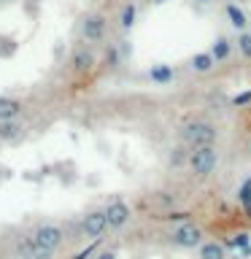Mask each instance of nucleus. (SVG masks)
Here are the masks:
<instances>
[{
    "instance_id": "1",
    "label": "nucleus",
    "mask_w": 251,
    "mask_h": 259,
    "mask_svg": "<svg viewBox=\"0 0 251 259\" xmlns=\"http://www.w3.org/2000/svg\"><path fill=\"white\" fill-rule=\"evenodd\" d=\"M216 127L205 119H189L178 127V143L189 151L202 149V146H216Z\"/></svg>"
},
{
    "instance_id": "2",
    "label": "nucleus",
    "mask_w": 251,
    "mask_h": 259,
    "mask_svg": "<svg viewBox=\"0 0 251 259\" xmlns=\"http://www.w3.org/2000/svg\"><path fill=\"white\" fill-rule=\"evenodd\" d=\"M30 238L35 240L40 248L57 254V251L65 246V240H68V232H65V227L57 224V222H38L35 227H32Z\"/></svg>"
},
{
    "instance_id": "3",
    "label": "nucleus",
    "mask_w": 251,
    "mask_h": 259,
    "mask_svg": "<svg viewBox=\"0 0 251 259\" xmlns=\"http://www.w3.org/2000/svg\"><path fill=\"white\" fill-rule=\"evenodd\" d=\"M78 32H81V40L84 46H97L108 38V16L103 11H89L81 16V24H78Z\"/></svg>"
},
{
    "instance_id": "4",
    "label": "nucleus",
    "mask_w": 251,
    "mask_h": 259,
    "mask_svg": "<svg viewBox=\"0 0 251 259\" xmlns=\"http://www.w3.org/2000/svg\"><path fill=\"white\" fill-rule=\"evenodd\" d=\"M219 167V151L216 146H202V149H194L189 154V170L194 178H208L214 176Z\"/></svg>"
},
{
    "instance_id": "5",
    "label": "nucleus",
    "mask_w": 251,
    "mask_h": 259,
    "mask_svg": "<svg viewBox=\"0 0 251 259\" xmlns=\"http://www.w3.org/2000/svg\"><path fill=\"white\" fill-rule=\"evenodd\" d=\"M170 243H173L176 248L192 251V248H200L202 243H205V232H202V227H197L194 222H184L170 232Z\"/></svg>"
},
{
    "instance_id": "6",
    "label": "nucleus",
    "mask_w": 251,
    "mask_h": 259,
    "mask_svg": "<svg viewBox=\"0 0 251 259\" xmlns=\"http://www.w3.org/2000/svg\"><path fill=\"white\" fill-rule=\"evenodd\" d=\"M81 235H84L87 240H103V235L108 232V219H105V210L103 208H92L87 210L84 216H81V224H78Z\"/></svg>"
},
{
    "instance_id": "7",
    "label": "nucleus",
    "mask_w": 251,
    "mask_h": 259,
    "mask_svg": "<svg viewBox=\"0 0 251 259\" xmlns=\"http://www.w3.org/2000/svg\"><path fill=\"white\" fill-rule=\"evenodd\" d=\"M103 210H105V219H108V230H113V232H121L130 222H133V208H130L121 197L111 200Z\"/></svg>"
},
{
    "instance_id": "8",
    "label": "nucleus",
    "mask_w": 251,
    "mask_h": 259,
    "mask_svg": "<svg viewBox=\"0 0 251 259\" xmlns=\"http://www.w3.org/2000/svg\"><path fill=\"white\" fill-rule=\"evenodd\" d=\"M70 70L76 73V76H87V73H92L95 70V65H97V54H95V49L92 46H76L73 49V54H70Z\"/></svg>"
},
{
    "instance_id": "9",
    "label": "nucleus",
    "mask_w": 251,
    "mask_h": 259,
    "mask_svg": "<svg viewBox=\"0 0 251 259\" xmlns=\"http://www.w3.org/2000/svg\"><path fill=\"white\" fill-rule=\"evenodd\" d=\"M14 254H16V259H57V254L40 248L30 235H22V238L14 240Z\"/></svg>"
},
{
    "instance_id": "10",
    "label": "nucleus",
    "mask_w": 251,
    "mask_h": 259,
    "mask_svg": "<svg viewBox=\"0 0 251 259\" xmlns=\"http://www.w3.org/2000/svg\"><path fill=\"white\" fill-rule=\"evenodd\" d=\"M146 78H149L154 87H170L176 81V68L173 65H165V62L151 65V68L146 70Z\"/></svg>"
},
{
    "instance_id": "11",
    "label": "nucleus",
    "mask_w": 251,
    "mask_h": 259,
    "mask_svg": "<svg viewBox=\"0 0 251 259\" xmlns=\"http://www.w3.org/2000/svg\"><path fill=\"white\" fill-rule=\"evenodd\" d=\"M224 14H227V19H230V24L238 32H248V14L243 11V8L235 3V0H230V3L224 6Z\"/></svg>"
},
{
    "instance_id": "12",
    "label": "nucleus",
    "mask_w": 251,
    "mask_h": 259,
    "mask_svg": "<svg viewBox=\"0 0 251 259\" xmlns=\"http://www.w3.org/2000/svg\"><path fill=\"white\" fill-rule=\"evenodd\" d=\"M189 70L192 73H200V76H205V73H214L216 70V60L211 52H197L189 57Z\"/></svg>"
},
{
    "instance_id": "13",
    "label": "nucleus",
    "mask_w": 251,
    "mask_h": 259,
    "mask_svg": "<svg viewBox=\"0 0 251 259\" xmlns=\"http://www.w3.org/2000/svg\"><path fill=\"white\" fill-rule=\"evenodd\" d=\"M211 54H214V60H216V65H222V62H227L232 57V52H235V40H230L227 35H219L214 44H211V49H208Z\"/></svg>"
},
{
    "instance_id": "14",
    "label": "nucleus",
    "mask_w": 251,
    "mask_h": 259,
    "mask_svg": "<svg viewBox=\"0 0 251 259\" xmlns=\"http://www.w3.org/2000/svg\"><path fill=\"white\" fill-rule=\"evenodd\" d=\"M24 121L14 119V121H0V143H16L24 135Z\"/></svg>"
},
{
    "instance_id": "15",
    "label": "nucleus",
    "mask_w": 251,
    "mask_h": 259,
    "mask_svg": "<svg viewBox=\"0 0 251 259\" xmlns=\"http://www.w3.org/2000/svg\"><path fill=\"white\" fill-rule=\"evenodd\" d=\"M22 113H24L22 100H16V97H0V121L22 119Z\"/></svg>"
},
{
    "instance_id": "16",
    "label": "nucleus",
    "mask_w": 251,
    "mask_h": 259,
    "mask_svg": "<svg viewBox=\"0 0 251 259\" xmlns=\"http://www.w3.org/2000/svg\"><path fill=\"white\" fill-rule=\"evenodd\" d=\"M197 259H230V256H227V248L219 240H205L197 248Z\"/></svg>"
},
{
    "instance_id": "17",
    "label": "nucleus",
    "mask_w": 251,
    "mask_h": 259,
    "mask_svg": "<svg viewBox=\"0 0 251 259\" xmlns=\"http://www.w3.org/2000/svg\"><path fill=\"white\" fill-rule=\"evenodd\" d=\"M189 149L186 146H181V143H176L173 149H170V154H168V165L173 167V170H181V167H189Z\"/></svg>"
},
{
    "instance_id": "18",
    "label": "nucleus",
    "mask_w": 251,
    "mask_h": 259,
    "mask_svg": "<svg viewBox=\"0 0 251 259\" xmlns=\"http://www.w3.org/2000/svg\"><path fill=\"white\" fill-rule=\"evenodd\" d=\"M135 22H138V6L135 3H124L119 8V27L124 32H130L135 27Z\"/></svg>"
},
{
    "instance_id": "19",
    "label": "nucleus",
    "mask_w": 251,
    "mask_h": 259,
    "mask_svg": "<svg viewBox=\"0 0 251 259\" xmlns=\"http://www.w3.org/2000/svg\"><path fill=\"white\" fill-rule=\"evenodd\" d=\"M227 248L238 251V254H251V232H235L227 238Z\"/></svg>"
},
{
    "instance_id": "20",
    "label": "nucleus",
    "mask_w": 251,
    "mask_h": 259,
    "mask_svg": "<svg viewBox=\"0 0 251 259\" xmlns=\"http://www.w3.org/2000/svg\"><path fill=\"white\" fill-rule=\"evenodd\" d=\"M235 49H238L246 60H251V32H238V38H235Z\"/></svg>"
},
{
    "instance_id": "21",
    "label": "nucleus",
    "mask_w": 251,
    "mask_h": 259,
    "mask_svg": "<svg viewBox=\"0 0 251 259\" xmlns=\"http://www.w3.org/2000/svg\"><path fill=\"white\" fill-rule=\"evenodd\" d=\"M238 200H240L243 208L251 205V176L243 178V184H240V189H238Z\"/></svg>"
},
{
    "instance_id": "22",
    "label": "nucleus",
    "mask_w": 251,
    "mask_h": 259,
    "mask_svg": "<svg viewBox=\"0 0 251 259\" xmlns=\"http://www.w3.org/2000/svg\"><path fill=\"white\" fill-rule=\"evenodd\" d=\"M232 105L235 108H240V105H251V89H243V92H238L232 97Z\"/></svg>"
},
{
    "instance_id": "23",
    "label": "nucleus",
    "mask_w": 251,
    "mask_h": 259,
    "mask_svg": "<svg viewBox=\"0 0 251 259\" xmlns=\"http://www.w3.org/2000/svg\"><path fill=\"white\" fill-rule=\"evenodd\" d=\"M95 259H119V256L113 254V251H97V254H95Z\"/></svg>"
},
{
    "instance_id": "24",
    "label": "nucleus",
    "mask_w": 251,
    "mask_h": 259,
    "mask_svg": "<svg viewBox=\"0 0 251 259\" xmlns=\"http://www.w3.org/2000/svg\"><path fill=\"white\" fill-rule=\"evenodd\" d=\"M192 3H197V6H211L214 0H192Z\"/></svg>"
},
{
    "instance_id": "25",
    "label": "nucleus",
    "mask_w": 251,
    "mask_h": 259,
    "mask_svg": "<svg viewBox=\"0 0 251 259\" xmlns=\"http://www.w3.org/2000/svg\"><path fill=\"white\" fill-rule=\"evenodd\" d=\"M151 6H165V3H170V0H149Z\"/></svg>"
},
{
    "instance_id": "26",
    "label": "nucleus",
    "mask_w": 251,
    "mask_h": 259,
    "mask_svg": "<svg viewBox=\"0 0 251 259\" xmlns=\"http://www.w3.org/2000/svg\"><path fill=\"white\" fill-rule=\"evenodd\" d=\"M0 3H11V0H0Z\"/></svg>"
}]
</instances>
